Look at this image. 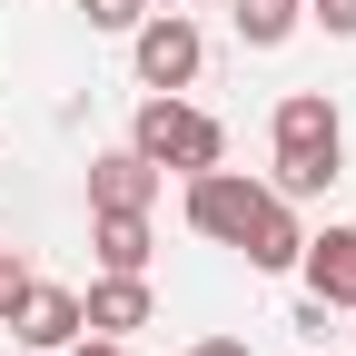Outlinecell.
<instances>
[{
    "label": "cell",
    "instance_id": "obj_6",
    "mask_svg": "<svg viewBox=\"0 0 356 356\" xmlns=\"http://www.w3.org/2000/svg\"><path fill=\"white\" fill-rule=\"evenodd\" d=\"M79 327H89V337H129V327H149V277H119V267H109V277L79 297Z\"/></svg>",
    "mask_w": 356,
    "mask_h": 356
},
{
    "label": "cell",
    "instance_id": "obj_12",
    "mask_svg": "<svg viewBox=\"0 0 356 356\" xmlns=\"http://www.w3.org/2000/svg\"><path fill=\"white\" fill-rule=\"evenodd\" d=\"M79 20H89V30H139L149 0H79Z\"/></svg>",
    "mask_w": 356,
    "mask_h": 356
},
{
    "label": "cell",
    "instance_id": "obj_4",
    "mask_svg": "<svg viewBox=\"0 0 356 356\" xmlns=\"http://www.w3.org/2000/svg\"><path fill=\"white\" fill-rule=\"evenodd\" d=\"M129 50H139V89H188L198 60H208V40L188 10H149L139 30H129Z\"/></svg>",
    "mask_w": 356,
    "mask_h": 356
},
{
    "label": "cell",
    "instance_id": "obj_14",
    "mask_svg": "<svg viewBox=\"0 0 356 356\" xmlns=\"http://www.w3.org/2000/svg\"><path fill=\"white\" fill-rule=\"evenodd\" d=\"M317 20H327L337 40H356V0H317Z\"/></svg>",
    "mask_w": 356,
    "mask_h": 356
},
{
    "label": "cell",
    "instance_id": "obj_15",
    "mask_svg": "<svg viewBox=\"0 0 356 356\" xmlns=\"http://www.w3.org/2000/svg\"><path fill=\"white\" fill-rule=\"evenodd\" d=\"M70 356H119V337H89V327H79V337H70Z\"/></svg>",
    "mask_w": 356,
    "mask_h": 356
},
{
    "label": "cell",
    "instance_id": "obj_1",
    "mask_svg": "<svg viewBox=\"0 0 356 356\" xmlns=\"http://www.w3.org/2000/svg\"><path fill=\"white\" fill-rule=\"evenodd\" d=\"M337 149H346L337 99H327V89H287V99H277V198L337 188Z\"/></svg>",
    "mask_w": 356,
    "mask_h": 356
},
{
    "label": "cell",
    "instance_id": "obj_10",
    "mask_svg": "<svg viewBox=\"0 0 356 356\" xmlns=\"http://www.w3.org/2000/svg\"><path fill=\"white\" fill-rule=\"evenodd\" d=\"M297 248H307V228L287 218V198L267 188V208H257V228L238 238V257H248V267H297Z\"/></svg>",
    "mask_w": 356,
    "mask_h": 356
},
{
    "label": "cell",
    "instance_id": "obj_5",
    "mask_svg": "<svg viewBox=\"0 0 356 356\" xmlns=\"http://www.w3.org/2000/svg\"><path fill=\"white\" fill-rule=\"evenodd\" d=\"M307 267V297H327V307H356V228H317L297 248Z\"/></svg>",
    "mask_w": 356,
    "mask_h": 356
},
{
    "label": "cell",
    "instance_id": "obj_3",
    "mask_svg": "<svg viewBox=\"0 0 356 356\" xmlns=\"http://www.w3.org/2000/svg\"><path fill=\"white\" fill-rule=\"evenodd\" d=\"M257 208H267V188H257V178H238L228 159H218V168H188V228H198V238L238 248V238L257 228Z\"/></svg>",
    "mask_w": 356,
    "mask_h": 356
},
{
    "label": "cell",
    "instance_id": "obj_8",
    "mask_svg": "<svg viewBox=\"0 0 356 356\" xmlns=\"http://www.w3.org/2000/svg\"><path fill=\"white\" fill-rule=\"evenodd\" d=\"M89 248H99V267L139 277L149 267V208H89Z\"/></svg>",
    "mask_w": 356,
    "mask_h": 356
},
{
    "label": "cell",
    "instance_id": "obj_2",
    "mask_svg": "<svg viewBox=\"0 0 356 356\" xmlns=\"http://www.w3.org/2000/svg\"><path fill=\"white\" fill-rule=\"evenodd\" d=\"M129 149H139L149 168H218V159H228V129H218L208 109H188L178 89H149V99H139V129H129Z\"/></svg>",
    "mask_w": 356,
    "mask_h": 356
},
{
    "label": "cell",
    "instance_id": "obj_9",
    "mask_svg": "<svg viewBox=\"0 0 356 356\" xmlns=\"http://www.w3.org/2000/svg\"><path fill=\"white\" fill-rule=\"evenodd\" d=\"M159 198V168L139 149H109V159H89V208H149Z\"/></svg>",
    "mask_w": 356,
    "mask_h": 356
},
{
    "label": "cell",
    "instance_id": "obj_16",
    "mask_svg": "<svg viewBox=\"0 0 356 356\" xmlns=\"http://www.w3.org/2000/svg\"><path fill=\"white\" fill-rule=\"evenodd\" d=\"M188 356H248V346H238V337H198Z\"/></svg>",
    "mask_w": 356,
    "mask_h": 356
},
{
    "label": "cell",
    "instance_id": "obj_7",
    "mask_svg": "<svg viewBox=\"0 0 356 356\" xmlns=\"http://www.w3.org/2000/svg\"><path fill=\"white\" fill-rule=\"evenodd\" d=\"M10 337H20V346H70V337H79V297L30 277V297L10 307Z\"/></svg>",
    "mask_w": 356,
    "mask_h": 356
},
{
    "label": "cell",
    "instance_id": "obj_11",
    "mask_svg": "<svg viewBox=\"0 0 356 356\" xmlns=\"http://www.w3.org/2000/svg\"><path fill=\"white\" fill-rule=\"evenodd\" d=\"M228 20H238V40H248V50H277V40H297L307 0H228Z\"/></svg>",
    "mask_w": 356,
    "mask_h": 356
},
{
    "label": "cell",
    "instance_id": "obj_13",
    "mask_svg": "<svg viewBox=\"0 0 356 356\" xmlns=\"http://www.w3.org/2000/svg\"><path fill=\"white\" fill-rule=\"evenodd\" d=\"M20 297H30V267H20L10 248H0V327H10V307H20Z\"/></svg>",
    "mask_w": 356,
    "mask_h": 356
}]
</instances>
